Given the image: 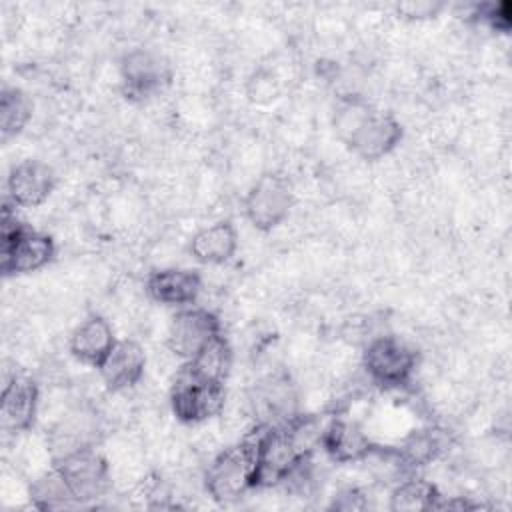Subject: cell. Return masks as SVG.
<instances>
[{"mask_svg": "<svg viewBox=\"0 0 512 512\" xmlns=\"http://www.w3.org/2000/svg\"><path fill=\"white\" fill-rule=\"evenodd\" d=\"M232 370V348L224 334L210 340L196 356L184 362L180 374L200 382L226 384Z\"/></svg>", "mask_w": 512, "mask_h": 512, "instance_id": "18", "label": "cell"}, {"mask_svg": "<svg viewBox=\"0 0 512 512\" xmlns=\"http://www.w3.org/2000/svg\"><path fill=\"white\" fill-rule=\"evenodd\" d=\"M294 206L290 182L276 172H264L244 196V216L254 230L270 232L278 228Z\"/></svg>", "mask_w": 512, "mask_h": 512, "instance_id": "4", "label": "cell"}, {"mask_svg": "<svg viewBox=\"0 0 512 512\" xmlns=\"http://www.w3.org/2000/svg\"><path fill=\"white\" fill-rule=\"evenodd\" d=\"M48 442L54 452V458L80 448L96 446V424L92 422V416L70 414L62 418L58 426H54Z\"/></svg>", "mask_w": 512, "mask_h": 512, "instance_id": "20", "label": "cell"}, {"mask_svg": "<svg viewBox=\"0 0 512 512\" xmlns=\"http://www.w3.org/2000/svg\"><path fill=\"white\" fill-rule=\"evenodd\" d=\"M144 290L158 304L186 308L196 302L202 290V276L192 268H158L146 276Z\"/></svg>", "mask_w": 512, "mask_h": 512, "instance_id": "14", "label": "cell"}, {"mask_svg": "<svg viewBox=\"0 0 512 512\" xmlns=\"http://www.w3.org/2000/svg\"><path fill=\"white\" fill-rule=\"evenodd\" d=\"M28 494L32 506L38 510H60L78 504L70 486L54 466L32 480Z\"/></svg>", "mask_w": 512, "mask_h": 512, "instance_id": "23", "label": "cell"}, {"mask_svg": "<svg viewBox=\"0 0 512 512\" xmlns=\"http://www.w3.org/2000/svg\"><path fill=\"white\" fill-rule=\"evenodd\" d=\"M116 342L118 340L114 336L112 324L100 314H90L72 330L68 338V350L78 362L100 368Z\"/></svg>", "mask_w": 512, "mask_h": 512, "instance_id": "15", "label": "cell"}, {"mask_svg": "<svg viewBox=\"0 0 512 512\" xmlns=\"http://www.w3.org/2000/svg\"><path fill=\"white\" fill-rule=\"evenodd\" d=\"M98 370L110 392L130 390L144 376L146 352L134 340H118Z\"/></svg>", "mask_w": 512, "mask_h": 512, "instance_id": "16", "label": "cell"}, {"mask_svg": "<svg viewBox=\"0 0 512 512\" xmlns=\"http://www.w3.org/2000/svg\"><path fill=\"white\" fill-rule=\"evenodd\" d=\"M54 168L38 158L14 164L6 176V202L14 208H36L44 204L56 188Z\"/></svg>", "mask_w": 512, "mask_h": 512, "instance_id": "10", "label": "cell"}, {"mask_svg": "<svg viewBox=\"0 0 512 512\" xmlns=\"http://www.w3.org/2000/svg\"><path fill=\"white\" fill-rule=\"evenodd\" d=\"M40 390L38 384L24 374L6 380L0 396V426L4 432H28L38 416Z\"/></svg>", "mask_w": 512, "mask_h": 512, "instance_id": "11", "label": "cell"}, {"mask_svg": "<svg viewBox=\"0 0 512 512\" xmlns=\"http://www.w3.org/2000/svg\"><path fill=\"white\" fill-rule=\"evenodd\" d=\"M440 490L436 484L424 478H404L398 480L390 492L388 508L394 512H416V510H436L440 500Z\"/></svg>", "mask_w": 512, "mask_h": 512, "instance_id": "21", "label": "cell"}, {"mask_svg": "<svg viewBox=\"0 0 512 512\" xmlns=\"http://www.w3.org/2000/svg\"><path fill=\"white\" fill-rule=\"evenodd\" d=\"M52 466L62 474L78 504L98 500L110 488V466L96 446L52 458Z\"/></svg>", "mask_w": 512, "mask_h": 512, "instance_id": "5", "label": "cell"}, {"mask_svg": "<svg viewBox=\"0 0 512 512\" xmlns=\"http://www.w3.org/2000/svg\"><path fill=\"white\" fill-rule=\"evenodd\" d=\"M366 506H368V500L360 488H344L334 496V500L330 502L328 508L350 512V510H364Z\"/></svg>", "mask_w": 512, "mask_h": 512, "instance_id": "26", "label": "cell"}, {"mask_svg": "<svg viewBox=\"0 0 512 512\" xmlns=\"http://www.w3.org/2000/svg\"><path fill=\"white\" fill-rule=\"evenodd\" d=\"M14 210L10 202H4L0 220V270L4 276L38 272L56 256L54 238L20 222Z\"/></svg>", "mask_w": 512, "mask_h": 512, "instance_id": "1", "label": "cell"}, {"mask_svg": "<svg viewBox=\"0 0 512 512\" xmlns=\"http://www.w3.org/2000/svg\"><path fill=\"white\" fill-rule=\"evenodd\" d=\"M172 78L170 64L150 48H134L120 60V88L128 100H146Z\"/></svg>", "mask_w": 512, "mask_h": 512, "instance_id": "7", "label": "cell"}, {"mask_svg": "<svg viewBox=\"0 0 512 512\" xmlns=\"http://www.w3.org/2000/svg\"><path fill=\"white\" fill-rule=\"evenodd\" d=\"M374 108L376 106H372L362 96H342L334 108V118H332V126L338 140L346 144Z\"/></svg>", "mask_w": 512, "mask_h": 512, "instance_id": "24", "label": "cell"}, {"mask_svg": "<svg viewBox=\"0 0 512 512\" xmlns=\"http://www.w3.org/2000/svg\"><path fill=\"white\" fill-rule=\"evenodd\" d=\"M226 406L224 384L200 382L178 374L170 392V408L176 420L184 424H200L222 414Z\"/></svg>", "mask_w": 512, "mask_h": 512, "instance_id": "9", "label": "cell"}, {"mask_svg": "<svg viewBox=\"0 0 512 512\" xmlns=\"http://www.w3.org/2000/svg\"><path fill=\"white\" fill-rule=\"evenodd\" d=\"M476 16L486 22L492 30L496 32H508L510 24H512V16H510V2H500V4H482L478 6Z\"/></svg>", "mask_w": 512, "mask_h": 512, "instance_id": "25", "label": "cell"}, {"mask_svg": "<svg viewBox=\"0 0 512 512\" xmlns=\"http://www.w3.org/2000/svg\"><path fill=\"white\" fill-rule=\"evenodd\" d=\"M222 334L220 318L208 308L186 306L180 308L168 326L166 348L180 360L196 356L210 340Z\"/></svg>", "mask_w": 512, "mask_h": 512, "instance_id": "6", "label": "cell"}, {"mask_svg": "<svg viewBox=\"0 0 512 512\" xmlns=\"http://www.w3.org/2000/svg\"><path fill=\"white\" fill-rule=\"evenodd\" d=\"M362 366L374 384L382 388H402L410 384L416 372L418 354L402 338L382 334L366 344Z\"/></svg>", "mask_w": 512, "mask_h": 512, "instance_id": "3", "label": "cell"}, {"mask_svg": "<svg viewBox=\"0 0 512 512\" xmlns=\"http://www.w3.org/2000/svg\"><path fill=\"white\" fill-rule=\"evenodd\" d=\"M34 114L32 98L16 86H4L0 94V136L2 142L16 138L28 126Z\"/></svg>", "mask_w": 512, "mask_h": 512, "instance_id": "22", "label": "cell"}, {"mask_svg": "<svg viewBox=\"0 0 512 512\" xmlns=\"http://www.w3.org/2000/svg\"><path fill=\"white\" fill-rule=\"evenodd\" d=\"M396 10L404 18L424 20V18H434L442 10V4H438V2H402L396 6Z\"/></svg>", "mask_w": 512, "mask_h": 512, "instance_id": "27", "label": "cell"}, {"mask_svg": "<svg viewBox=\"0 0 512 512\" xmlns=\"http://www.w3.org/2000/svg\"><path fill=\"white\" fill-rule=\"evenodd\" d=\"M318 446L338 464L364 462L376 450L368 434L356 422L342 416H332L322 426Z\"/></svg>", "mask_w": 512, "mask_h": 512, "instance_id": "13", "label": "cell"}, {"mask_svg": "<svg viewBox=\"0 0 512 512\" xmlns=\"http://www.w3.org/2000/svg\"><path fill=\"white\" fill-rule=\"evenodd\" d=\"M188 250L200 264H226L238 250V232L230 220L208 224L190 238Z\"/></svg>", "mask_w": 512, "mask_h": 512, "instance_id": "17", "label": "cell"}, {"mask_svg": "<svg viewBox=\"0 0 512 512\" xmlns=\"http://www.w3.org/2000/svg\"><path fill=\"white\" fill-rule=\"evenodd\" d=\"M404 128L392 112L374 108L346 146L362 160L374 162L388 156L402 140Z\"/></svg>", "mask_w": 512, "mask_h": 512, "instance_id": "12", "label": "cell"}, {"mask_svg": "<svg viewBox=\"0 0 512 512\" xmlns=\"http://www.w3.org/2000/svg\"><path fill=\"white\" fill-rule=\"evenodd\" d=\"M446 434L438 428H420L410 432L400 446H396V454L402 464L412 470L434 462L446 450Z\"/></svg>", "mask_w": 512, "mask_h": 512, "instance_id": "19", "label": "cell"}, {"mask_svg": "<svg viewBox=\"0 0 512 512\" xmlns=\"http://www.w3.org/2000/svg\"><path fill=\"white\" fill-rule=\"evenodd\" d=\"M248 408L256 426H280L292 420L298 410V394L286 374H272L248 392Z\"/></svg>", "mask_w": 512, "mask_h": 512, "instance_id": "8", "label": "cell"}, {"mask_svg": "<svg viewBox=\"0 0 512 512\" xmlns=\"http://www.w3.org/2000/svg\"><path fill=\"white\" fill-rule=\"evenodd\" d=\"M256 458L254 430L234 446L224 448L204 474V488L208 496L218 504H228L244 496L252 488Z\"/></svg>", "mask_w": 512, "mask_h": 512, "instance_id": "2", "label": "cell"}]
</instances>
